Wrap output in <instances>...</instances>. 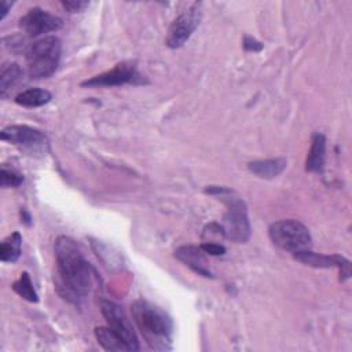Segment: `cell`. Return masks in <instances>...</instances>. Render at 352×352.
<instances>
[{
	"mask_svg": "<svg viewBox=\"0 0 352 352\" xmlns=\"http://www.w3.org/2000/svg\"><path fill=\"white\" fill-rule=\"evenodd\" d=\"M12 290L21 296L22 298L30 301V302H37L38 301V296L33 287V283L30 280V276L28 272H22L19 279L15 280L12 283Z\"/></svg>",
	"mask_w": 352,
	"mask_h": 352,
	"instance_id": "obj_19",
	"label": "cell"
},
{
	"mask_svg": "<svg viewBox=\"0 0 352 352\" xmlns=\"http://www.w3.org/2000/svg\"><path fill=\"white\" fill-rule=\"evenodd\" d=\"M287 165L285 158H270V160H258L248 164V168L252 173L261 179H274L280 175Z\"/></svg>",
	"mask_w": 352,
	"mask_h": 352,
	"instance_id": "obj_13",
	"label": "cell"
},
{
	"mask_svg": "<svg viewBox=\"0 0 352 352\" xmlns=\"http://www.w3.org/2000/svg\"><path fill=\"white\" fill-rule=\"evenodd\" d=\"M175 257L184 263L187 267H190L194 272L205 276V278H213L212 272L206 267V258L205 252L201 249V246L194 245H184L175 250Z\"/></svg>",
	"mask_w": 352,
	"mask_h": 352,
	"instance_id": "obj_12",
	"label": "cell"
},
{
	"mask_svg": "<svg viewBox=\"0 0 352 352\" xmlns=\"http://www.w3.org/2000/svg\"><path fill=\"white\" fill-rule=\"evenodd\" d=\"M100 311H102L109 327L126 344L129 351H139L140 346L138 342L136 333H135L132 323L129 322L126 314L124 312V309L118 304H116L110 300H102Z\"/></svg>",
	"mask_w": 352,
	"mask_h": 352,
	"instance_id": "obj_8",
	"label": "cell"
},
{
	"mask_svg": "<svg viewBox=\"0 0 352 352\" xmlns=\"http://www.w3.org/2000/svg\"><path fill=\"white\" fill-rule=\"evenodd\" d=\"M324 158H326V138L322 133H315L312 136L311 148L305 162L307 170L320 172L324 165Z\"/></svg>",
	"mask_w": 352,
	"mask_h": 352,
	"instance_id": "obj_14",
	"label": "cell"
},
{
	"mask_svg": "<svg viewBox=\"0 0 352 352\" xmlns=\"http://www.w3.org/2000/svg\"><path fill=\"white\" fill-rule=\"evenodd\" d=\"M144 77L138 72L133 62L117 63L113 69L94 76L81 82V87H116L124 84H143Z\"/></svg>",
	"mask_w": 352,
	"mask_h": 352,
	"instance_id": "obj_9",
	"label": "cell"
},
{
	"mask_svg": "<svg viewBox=\"0 0 352 352\" xmlns=\"http://www.w3.org/2000/svg\"><path fill=\"white\" fill-rule=\"evenodd\" d=\"M221 199L227 205V212L223 220L226 238L236 243L248 242L250 238V223L245 202L241 198L232 197V192L221 195Z\"/></svg>",
	"mask_w": 352,
	"mask_h": 352,
	"instance_id": "obj_5",
	"label": "cell"
},
{
	"mask_svg": "<svg viewBox=\"0 0 352 352\" xmlns=\"http://www.w3.org/2000/svg\"><path fill=\"white\" fill-rule=\"evenodd\" d=\"M11 6H12V3H10V1H6V0H3V1L0 3V11H1L0 19H4V18H6V15H7L8 10L11 8Z\"/></svg>",
	"mask_w": 352,
	"mask_h": 352,
	"instance_id": "obj_25",
	"label": "cell"
},
{
	"mask_svg": "<svg viewBox=\"0 0 352 352\" xmlns=\"http://www.w3.org/2000/svg\"><path fill=\"white\" fill-rule=\"evenodd\" d=\"M22 236L18 231L8 235L0 246V260L3 263H15L21 256Z\"/></svg>",
	"mask_w": 352,
	"mask_h": 352,
	"instance_id": "obj_18",
	"label": "cell"
},
{
	"mask_svg": "<svg viewBox=\"0 0 352 352\" xmlns=\"http://www.w3.org/2000/svg\"><path fill=\"white\" fill-rule=\"evenodd\" d=\"M95 337L98 342L102 345L103 349L106 351H129L126 344L110 329V327H96L95 329Z\"/></svg>",
	"mask_w": 352,
	"mask_h": 352,
	"instance_id": "obj_17",
	"label": "cell"
},
{
	"mask_svg": "<svg viewBox=\"0 0 352 352\" xmlns=\"http://www.w3.org/2000/svg\"><path fill=\"white\" fill-rule=\"evenodd\" d=\"M19 26L28 36L37 37L59 30L63 26V21L40 7H33L19 19Z\"/></svg>",
	"mask_w": 352,
	"mask_h": 352,
	"instance_id": "obj_10",
	"label": "cell"
},
{
	"mask_svg": "<svg viewBox=\"0 0 352 352\" xmlns=\"http://www.w3.org/2000/svg\"><path fill=\"white\" fill-rule=\"evenodd\" d=\"M268 235L275 246L293 253L309 249L312 242L309 230L293 219L272 223L268 228Z\"/></svg>",
	"mask_w": 352,
	"mask_h": 352,
	"instance_id": "obj_4",
	"label": "cell"
},
{
	"mask_svg": "<svg viewBox=\"0 0 352 352\" xmlns=\"http://www.w3.org/2000/svg\"><path fill=\"white\" fill-rule=\"evenodd\" d=\"M205 192L206 194H210V195H226V194H230L232 192L231 188H227V187H220V186H209L208 188H205Z\"/></svg>",
	"mask_w": 352,
	"mask_h": 352,
	"instance_id": "obj_24",
	"label": "cell"
},
{
	"mask_svg": "<svg viewBox=\"0 0 352 352\" xmlns=\"http://www.w3.org/2000/svg\"><path fill=\"white\" fill-rule=\"evenodd\" d=\"M23 182V176L14 169H8L4 165L1 166L0 184L1 187H18Z\"/></svg>",
	"mask_w": 352,
	"mask_h": 352,
	"instance_id": "obj_20",
	"label": "cell"
},
{
	"mask_svg": "<svg viewBox=\"0 0 352 352\" xmlns=\"http://www.w3.org/2000/svg\"><path fill=\"white\" fill-rule=\"evenodd\" d=\"M62 44L55 36H48L33 43L26 51V65L30 78L50 77L58 67Z\"/></svg>",
	"mask_w": 352,
	"mask_h": 352,
	"instance_id": "obj_3",
	"label": "cell"
},
{
	"mask_svg": "<svg viewBox=\"0 0 352 352\" xmlns=\"http://www.w3.org/2000/svg\"><path fill=\"white\" fill-rule=\"evenodd\" d=\"M52 95L50 91L43 88H29L15 96V103L23 107H40L51 100Z\"/></svg>",
	"mask_w": 352,
	"mask_h": 352,
	"instance_id": "obj_15",
	"label": "cell"
},
{
	"mask_svg": "<svg viewBox=\"0 0 352 352\" xmlns=\"http://www.w3.org/2000/svg\"><path fill=\"white\" fill-rule=\"evenodd\" d=\"M242 45H243V48H245L246 51L258 52V51H261V50H263V44H261L260 41H257L256 38H253V37H249V36H246V37L243 38V43H242Z\"/></svg>",
	"mask_w": 352,
	"mask_h": 352,
	"instance_id": "obj_23",
	"label": "cell"
},
{
	"mask_svg": "<svg viewBox=\"0 0 352 352\" xmlns=\"http://www.w3.org/2000/svg\"><path fill=\"white\" fill-rule=\"evenodd\" d=\"M60 4L67 12L73 14V12L84 11L89 6V1H85V0H63Z\"/></svg>",
	"mask_w": 352,
	"mask_h": 352,
	"instance_id": "obj_21",
	"label": "cell"
},
{
	"mask_svg": "<svg viewBox=\"0 0 352 352\" xmlns=\"http://www.w3.org/2000/svg\"><path fill=\"white\" fill-rule=\"evenodd\" d=\"M23 70L18 63H7L0 72V95L6 96L22 78Z\"/></svg>",
	"mask_w": 352,
	"mask_h": 352,
	"instance_id": "obj_16",
	"label": "cell"
},
{
	"mask_svg": "<svg viewBox=\"0 0 352 352\" xmlns=\"http://www.w3.org/2000/svg\"><path fill=\"white\" fill-rule=\"evenodd\" d=\"M294 258L301 261L305 265L315 267V268H330L338 267L340 270V280L344 282L351 276V261L342 256H327L320 253H314L309 249L296 252Z\"/></svg>",
	"mask_w": 352,
	"mask_h": 352,
	"instance_id": "obj_11",
	"label": "cell"
},
{
	"mask_svg": "<svg viewBox=\"0 0 352 352\" xmlns=\"http://www.w3.org/2000/svg\"><path fill=\"white\" fill-rule=\"evenodd\" d=\"M131 312L133 322L140 330L144 341L154 351L172 349L173 323L165 311L147 300L139 298L132 302Z\"/></svg>",
	"mask_w": 352,
	"mask_h": 352,
	"instance_id": "obj_2",
	"label": "cell"
},
{
	"mask_svg": "<svg viewBox=\"0 0 352 352\" xmlns=\"http://www.w3.org/2000/svg\"><path fill=\"white\" fill-rule=\"evenodd\" d=\"M54 252L59 275V293L77 304L80 298L91 292L95 272L84 258L76 241L69 236H58L54 243Z\"/></svg>",
	"mask_w": 352,
	"mask_h": 352,
	"instance_id": "obj_1",
	"label": "cell"
},
{
	"mask_svg": "<svg viewBox=\"0 0 352 352\" xmlns=\"http://www.w3.org/2000/svg\"><path fill=\"white\" fill-rule=\"evenodd\" d=\"M0 136L3 140L10 142L22 151L29 154H45L50 147V140L47 135L36 128L28 125H10L6 126Z\"/></svg>",
	"mask_w": 352,
	"mask_h": 352,
	"instance_id": "obj_6",
	"label": "cell"
},
{
	"mask_svg": "<svg viewBox=\"0 0 352 352\" xmlns=\"http://www.w3.org/2000/svg\"><path fill=\"white\" fill-rule=\"evenodd\" d=\"M21 221H23L26 226H30V220H32V217H30V214L25 210V209H22L21 210Z\"/></svg>",
	"mask_w": 352,
	"mask_h": 352,
	"instance_id": "obj_26",
	"label": "cell"
},
{
	"mask_svg": "<svg viewBox=\"0 0 352 352\" xmlns=\"http://www.w3.org/2000/svg\"><path fill=\"white\" fill-rule=\"evenodd\" d=\"M202 19V3L195 1L188 8H186L176 19L170 23L166 45L169 48H180L194 33Z\"/></svg>",
	"mask_w": 352,
	"mask_h": 352,
	"instance_id": "obj_7",
	"label": "cell"
},
{
	"mask_svg": "<svg viewBox=\"0 0 352 352\" xmlns=\"http://www.w3.org/2000/svg\"><path fill=\"white\" fill-rule=\"evenodd\" d=\"M201 249L206 254H210V256H221V254L226 253V248L220 243H216V242H204L201 245Z\"/></svg>",
	"mask_w": 352,
	"mask_h": 352,
	"instance_id": "obj_22",
	"label": "cell"
}]
</instances>
